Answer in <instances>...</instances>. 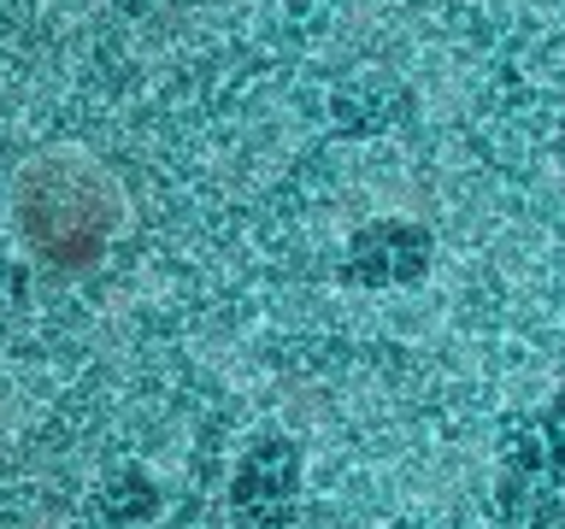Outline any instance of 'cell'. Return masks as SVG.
<instances>
[{
	"mask_svg": "<svg viewBox=\"0 0 565 529\" xmlns=\"http://www.w3.org/2000/svg\"><path fill=\"white\" fill-rule=\"evenodd\" d=\"M113 206L83 165H47L24 188V229L47 259H88L106 241Z\"/></svg>",
	"mask_w": 565,
	"mask_h": 529,
	"instance_id": "cell-1",
	"label": "cell"
},
{
	"mask_svg": "<svg viewBox=\"0 0 565 529\" xmlns=\"http://www.w3.org/2000/svg\"><path fill=\"white\" fill-rule=\"evenodd\" d=\"M519 476L536 488V500H542L547 511H559V518H565V382H559L554 406L536 418V430L524 435Z\"/></svg>",
	"mask_w": 565,
	"mask_h": 529,
	"instance_id": "cell-2",
	"label": "cell"
}]
</instances>
